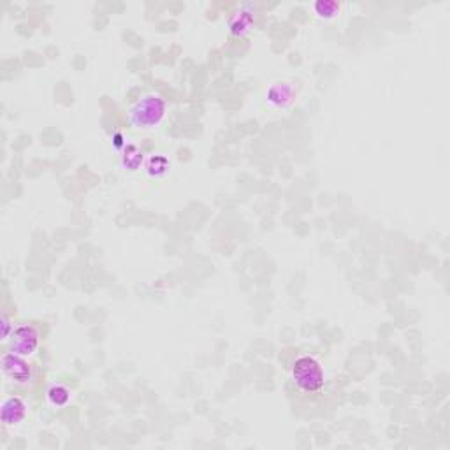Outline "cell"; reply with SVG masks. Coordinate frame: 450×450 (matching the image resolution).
<instances>
[{"label":"cell","mask_w":450,"mask_h":450,"mask_svg":"<svg viewBox=\"0 0 450 450\" xmlns=\"http://www.w3.org/2000/svg\"><path fill=\"white\" fill-rule=\"evenodd\" d=\"M292 380L297 385L301 392L306 394H315L324 389L326 384V377H324V369L319 361H315L309 355H302L297 359L292 366Z\"/></svg>","instance_id":"6da1fadb"},{"label":"cell","mask_w":450,"mask_h":450,"mask_svg":"<svg viewBox=\"0 0 450 450\" xmlns=\"http://www.w3.org/2000/svg\"><path fill=\"white\" fill-rule=\"evenodd\" d=\"M165 114V102L157 95L143 97L131 109V122L139 129L155 127Z\"/></svg>","instance_id":"7a4b0ae2"},{"label":"cell","mask_w":450,"mask_h":450,"mask_svg":"<svg viewBox=\"0 0 450 450\" xmlns=\"http://www.w3.org/2000/svg\"><path fill=\"white\" fill-rule=\"evenodd\" d=\"M11 352L18 355H32L39 347V333L35 327L32 326H21L16 331H13L9 341Z\"/></svg>","instance_id":"3957f363"},{"label":"cell","mask_w":450,"mask_h":450,"mask_svg":"<svg viewBox=\"0 0 450 450\" xmlns=\"http://www.w3.org/2000/svg\"><path fill=\"white\" fill-rule=\"evenodd\" d=\"M2 372L18 384H27L32 378L30 365L25 361L23 355H18L14 352H7L2 357Z\"/></svg>","instance_id":"277c9868"},{"label":"cell","mask_w":450,"mask_h":450,"mask_svg":"<svg viewBox=\"0 0 450 450\" xmlns=\"http://www.w3.org/2000/svg\"><path fill=\"white\" fill-rule=\"evenodd\" d=\"M25 415H27V406L20 398H7L2 403V420L7 426L21 422Z\"/></svg>","instance_id":"5b68a950"},{"label":"cell","mask_w":450,"mask_h":450,"mask_svg":"<svg viewBox=\"0 0 450 450\" xmlns=\"http://www.w3.org/2000/svg\"><path fill=\"white\" fill-rule=\"evenodd\" d=\"M48 398L55 406H64L69 401V391L62 387V385H53L48 391Z\"/></svg>","instance_id":"8992f818"},{"label":"cell","mask_w":450,"mask_h":450,"mask_svg":"<svg viewBox=\"0 0 450 450\" xmlns=\"http://www.w3.org/2000/svg\"><path fill=\"white\" fill-rule=\"evenodd\" d=\"M315 11L320 18H333V16H336V13L340 11V7H338V4L324 0V2L315 4Z\"/></svg>","instance_id":"52a82bcc"},{"label":"cell","mask_w":450,"mask_h":450,"mask_svg":"<svg viewBox=\"0 0 450 450\" xmlns=\"http://www.w3.org/2000/svg\"><path fill=\"white\" fill-rule=\"evenodd\" d=\"M2 327H4L2 336H4V340H6L7 334H9V319H7V316H2Z\"/></svg>","instance_id":"ba28073f"}]
</instances>
